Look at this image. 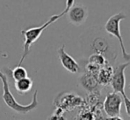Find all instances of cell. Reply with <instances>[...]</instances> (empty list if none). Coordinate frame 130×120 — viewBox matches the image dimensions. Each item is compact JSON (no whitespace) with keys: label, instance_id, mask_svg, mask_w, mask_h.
Returning <instances> with one entry per match:
<instances>
[{"label":"cell","instance_id":"1","mask_svg":"<svg viewBox=\"0 0 130 120\" xmlns=\"http://www.w3.org/2000/svg\"><path fill=\"white\" fill-rule=\"evenodd\" d=\"M115 43L111 36L106 34L99 27L88 29L82 36V47L84 55L99 54L103 56L110 65L112 66L118 57V51L115 50Z\"/></svg>","mask_w":130,"mask_h":120},{"label":"cell","instance_id":"2","mask_svg":"<svg viewBox=\"0 0 130 120\" xmlns=\"http://www.w3.org/2000/svg\"><path fill=\"white\" fill-rule=\"evenodd\" d=\"M74 0H68L66 3V8L61 13L57 14V15H52L51 16V18L46 21L45 23H43L42 26L40 27H36V28H31L26 30H21V34L24 35L25 37V43H24V47H23V54L22 57H21V60H20L19 64H18V66H21L22 63L24 62V60L27 58V57L30 53L31 46L34 44L35 42H36L39 37L41 36V34H43V32L50 26L51 24L54 23L55 21H57L58 19H59L60 18H62L63 16L67 15L68 10L73 6V5L74 4Z\"/></svg>","mask_w":130,"mask_h":120},{"label":"cell","instance_id":"3","mask_svg":"<svg viewBox=\"0 0 130 120\" xmlns=\"http://www.w3.org/2000/svg\"><path fill=\"white\" fill-rule=\"evenodd\" d=\"M0 79H1L2 85H3L2 99H3L5 103L10 109H12V110H14V111L17 112V113L25 115V114L32 111L33 110H35V109L37 107V105H38V101H37L38 90L37 89L34 92L31 103L27 105H22L18 103L15 98L13 97V95H12V92H11V90H10V88H9V81H8V79H7V76L5 75L4 72H2L1 71H0Z\"/></svg>","mask_w":130,"mask_h":120},{"label":"cell","instance_id":"4","mask_svg":"<svg viewBox=\"0 0 130 120\" xmlns=\"http://www.w3.org/2000/svg\"><path fill=\"white\" fill-rule=\"evenodd\" d=\"M127 18L126 14L123 12H120L118 13L114 14L111 17L108 19L106 21L105 25H104V31L106 34H108L110 36H113L117 39L118 43L120 45V49H121V54L123 58L127 62H130V54L127 53V50L125 48V44H124L123 38L120 34V21H123Z\"/></svg>","mask_w":130,"mask_h":120},{"label":"cell","instance_id":"5","mask_svg":"<svg viewBox=\"0 0 130 120\" xmlns=\"http://www.w3.org/2000/svg\"><path fill=\"white\" fill-rule=\"evenodd\" d=\"M84 103V100L75 93L63 92L55 98L53 103L57 109H59L62 111H67L74 110L76 107L82 106Z\"/></svg>","mask_w":130,"mask_h":120},{"label":"cell","instance_id":"6","mask_svg":"<svg viewBox=\"0 0 130 120\" xmlns=\"http://www.w3.org/2000/svg\"><path fill=\"white\" fill-rule=\"evenodd\" d=\"M130 65V62L121 63L112 66V76L110 85L113 89V93L120 94L124 95L125 94V87H126V77H125V70Z\"/></svg>","mask_w":130,"mask_h":120},{"label":"cell","instance_id":"7","mask_svg":"<svg viewBox=\"0 0 130 120\" xmlns=\"http://www.w3.org/2000/svg\"><path fill=\"white\" fill-rule=\"evenodd\" d=\"M123 103L122 95L116 93H109L104 101V110L109 117H120L121 105Z\"/></svg>","mask_w":130,"mask_h":120},{"label":"cell","instance_id":"8","mask_svg":"<svg viewBox=\"0 0 130 120\" xmlns=\"http://www.w3.org/2000/svg\"><path fill=\"white\" fill-rule=\"evenodd\" d=\"M89 12L85 5L80 3H74L67 13V19L74 26H80L88 19Z\"/></svg>","mask_w":130,"mask_h":120},{"label":"cell","instance_id":"9","mask_svg":"<svg viewBox=\"0 0 130 120\" xmlns=\"http://www.w3.org/2000/svg\"><path fill=\"white\" fill-rule=\"evenodd\" d=\"M65 47V44H62V46L59 47L58 50V57H59L61 65L70 73H78V72H80L82 69H80V65H79L78 62L74 57H72L70 55H68L66 52Z\"/></svg>","mask_w":130,"mask_h":120},{"label":"cell","instance_id":"10","mask_svg":"<svg viewBox=\"0 0 130 120\" xmlns=\"http://www.w3.org/2000/svg\"><path fill=\"white\" fill-rule=\"evenodd\" d=\"M78 82H79V85H80L83 89L88 91L89 93H91V94L98 92L100 88H101V86L98 84V81H96V78L86 72H84L79 77Z\"/></svg>","mask_w":130,"mask_h":120},{"label":"cell","instance_id":"11","mask_svg":"<svg viewBox=\"0 0 130 120\" xmlns=\"http://www.w3.org/2000/svg\"><path fill=\"white\" fill-rule=\"evenodd\" d=\"M112 66L111 65H105L103 68L100 69L96 75V81L98 84L101 87H105L110 85L111 81V76H112Z\"/></svg>","mask_w":130,"mask_h":120},{"label":"cell","instance_id":"12","mask_svg":"<svg viewBox=\"0 0 130 120\" xmlns=\"http://www.w3.org/2000/svg\"><path fill=\"white\" fill-rule=\"evenodd\" d=\"M15 89L19 94H25L27 92L31 90L33 87V81L30 78H26V79H21V81H15Z\"/></svg>","mask_w":130,"mask_h":120},{"label":"cell","instance_id":"13","mask_svg":"<svg viewBox=\"0 0 130 120\" xmlns=\"http://www.w3.org/2000/svg\"><path fill=\"white\" fill-rule=\"evenodd\" d=\"M10 73L14 81H21V79L27 78V72L23 66H16L12 70H10Z\"/></svg>","mask_w":130,"mask_h":120},{"label":"cell","instance_id":"14","mask_svg":"<svg viewBox=\"0 0 130 120\" xmlns=\"http://www.w3.org/2000/svg\"><path fill=\"white\" fill-rule=\"evenodd\" d=\"M88 63L96 65V66L100 67V68H103L104 66L109 65L108 62L106 61V59L104 58L103 56L99 55V54H92V55L89 56V57H88Z\"/></svg>","mask_w":130,"mask_h":120},{"label":"cell","instance_id":"15","mask_svg":"<svg viewBox=\"0 0 130 120\" xmlns=\"http://www.w3.org/2000/svg\"><path fill=\"white\" fill-rule=\"evenodd\" d=\"M122 98H123V101L125 103V107H126V111H127V116L130 117V99L127 97L126 94L122 95Z\"/></svg>","mask_w":130,"mask_h":120},{"label":"cell","instance_id":"16","mask_svg":"<svg viewBox=\"0 0 130 120\" xmlns=\"http://www.w3.org/2000/svg\"><path fill=\"white\" fill-rule=\"evenodd\" d=\"M79 120H93V117L90 113H84L82 116H80Z\"/></svg>","mask_w":130,"mask_h":120},{"label":"cell","instance_id":"17","mask_svg":"<svg viewBox=\"0 0 130 120\" xmlns=\"http://www.w3.org/2000/svg\"><path fill=\"white\" fill-rule=\"evenodd\" d=\"M105 120H123V118H121L120 117H108Z\"/></svg>","mask_w":130,"mask_h":120},{"label":"cell","instance_id":"18","mask_svg":"<svg viewBox=\"0 0 130 120\" xmlns=\"http://www.w3.org/2000/svg\"><path fill=\"white\" fill-rule=\"evenodd\" d=\"M129 89H130V83H129Z\"/></svg>","mask_w":130,"mask_h":120}]
</instances>
